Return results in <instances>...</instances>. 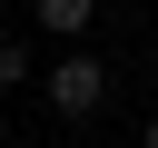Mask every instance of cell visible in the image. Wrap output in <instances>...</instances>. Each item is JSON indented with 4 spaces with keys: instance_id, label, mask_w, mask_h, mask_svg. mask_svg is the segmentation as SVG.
<instances>
[{
    "instance_id": "cell-2",
    "label": "cell",
    "mask_w": 158,
    "mask_h": 148,
    "mask_svg": "<svg viewBox=\"0 0 158 148\" xmlns=\"http://www.w3.org/2000/svg\"><path fill=\"white\" fill-rule=\"evenodd\" d=\"M89 10H99V0H40V20H49L59 39H79V30H89Z\"/></svg>"
},
{
    "instance_id": "cell-3",
    "label": "cell",
    "mask_w": 158,
    "mask_h": 148,
    "mask_svg": "<svg viewBox=\"0 0 158 148\" xmlns=\"http://www.w3.org/2000/svg\"><path fill=\"white\" fill-rule=\"evenodd\" d=\"M148 148H158V118H148Z\"/></svg>"
},
{
    "instance_id": "cell-1",
    "label": "cell",
    "mask_w": 158,
    "mask_h": 148,
    "mask_svg": "<svg viewBox=\"0 0 158 148\" xmlns=\"http://www.w3.org/2000/svg\"><path fill=\"white\" fill-rule=\"evenodd\" d=\"M99 99H109V69H99L89 49H69V59L49 69V109H59V118H89Z\"/></svg>"
}]
</instances>
